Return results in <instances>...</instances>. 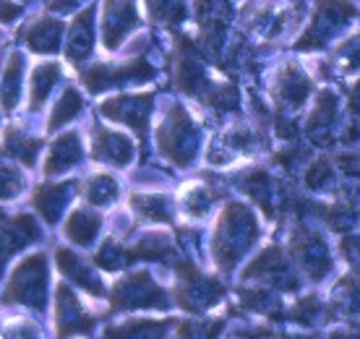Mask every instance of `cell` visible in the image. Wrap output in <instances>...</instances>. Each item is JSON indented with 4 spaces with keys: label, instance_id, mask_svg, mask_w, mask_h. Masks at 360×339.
Masks as SVG:
<instances>
[{
    "label": "cell",
    "instance_id": "cell-1",
    "mask_svg": "<svg viewBox=\"0 0 360 339\" xmlns=\"http://www.w3.org/2000/svg\"><path fill=\"white\" fill-rule=\"evenodd\" d=\"M259 238V224L256 217L245 204H230L219 217L214 232V259L217 264L230 271L235 261L251 248L253 241Z\"/></svg>",
    "mask_w": 360,
    "mask_h": 339
},
{
    "label": "cell",
    "instance_id": "cell-2",
    "mask_svg": "<svg viewBox=\"0 0 360 339\" xmlns=\"http://www.w3.org/2000/svg\"><path fill=\"white\" fill-rule=\"evenodd\" d=\"M157 139H160V149L167 160H172L178 167H188L198 149V128L180 105H175L170 115L165 117Z\"/></svg>",
    "mask_w": 360,
    "mask_h": 339
},
{
    "label": "cell",
    "instance_id": "cell-3",
    "mask_svg": "<svg viewBox=\"0 0 360 339\" xmlns=\"http://www.w3.org/2000/svg\"><path fill=\"white\" fill-rule=\"evenodd\" d=\"M352 16H355V8H352L347 0H319L316 16L311 21V27L306 29V34L300 37L297 50H319V47H326L334 37L347 27V21Z\"/></svg>",
    "mask_w": 360,
    "mask_h": 339
},
{
    "label": "cell",
    "instance_id": "cell-4",
    "mask_svg": "<svg viewBox=\"0 0 360 339\" xmlns=\"http://www.w3.org/2000/svg\"><path fill=\"white\" fill-rule=\"evenodd\" d=\"M45 282H47V267L45 256H32L21 267H16L13 279L8 285V293L3 300H13V303H24L32 308H42L45 303Z\"/></svg>",
    "mask_w": 360,
    "mask_h": 339
},
{
    "label": "cell",
    "instance_id": "cell-5",
    "mask_svg": "<svg viewBox=\"0 0 360 339\" xmlns=\"http://www.w3.org/2000/svg\"><path fill=\"white\" fill-rule=\"evenodd\" d=\"M167 298L146 271L131 274L112 290V308H165Z\"/></svg>",
    "mask_w": 360,
    "mask_h": 339
},
{
    "label": "cell",
    "instance_id": "cell-6",
    "mask_svg": "<svg viewBox=\"0 0 360 339\" xmlns=\"http://www.w3.org/2000/svg\"><path fill=\"white\" fill-rule=\"evenodd\" d=\"M154 68L146 65L144 60H131L126 65H108V63H97L89 71L84 73V87L89 91H102L108 87H117V84H141V81L152 79Z\"/></svg>",
    "mask_w": 360,
    "mask_h": 339
},
{
    "label": "cell",
    "instance_id": "cell-7",
    "mask_svg": "<svg viewBox=\"0 0 360 339\" xmlns=\"http://www.w3.org/2000/svg\"><path fill=\"white\" fill-rule=\"evenodd\" d=\"M290 245H292V256H295V261L306 269L314 279H321L326 271L332 269V259H329L326 243L319 232L300 227V230L292 232Z\"/></svg>",
    "mask_w": 360,
    "mask_h": 339
},
{
    "label": "cell",
    "instance_id": "cell-8",
    "mask_svg": "<svg viewBox=\"0 0 360 339\" xmlns=\"http://www.w3.org/2000/svg\"><path fill=\"white\" fill-rule=\"evenodd\" d=\"M141 24L134 0H105L102 13V45L105 50H117L123 37Z\"/></svg>",
    "mask_w": 360,
    "mask_h": 339
},
{
    "label": "cell",
    "instance_id": "cell-9",
    "mask_svg": "<svg viewBox=\"0 0 360 339\" xmlns=\"http://www.w3.org/2000/svg\"><path fill=\"white\" fill-rule=\"evenodd\" d=\"M152 94H136V97H117L108 99L102 105V113L117 123H126L128 128H134L136 134L144 139L146 136V123H149V113H152Z\"/></svg>",
    "mask_w": 360,
    "mask_h": 339
},
{
    "label": "cell",
    "instance_id": "cell-10",
    "mask_svg": "<svg viewBox=\"0 0 360 339\" xmlns=\"http://www.w3.org/2000/svg\"><path fill=\"white\" fill-rule=\"evenodd\" d=\"M219 298H222V287L217 285L214 279L198 274L196 269L191 267L188 271H183V279H180V287H178V300L183 308L201 313L204 308L214 305Z\"/></svg>",
    "mask_w": 360,
    "mask_h": 339
},
{
    "label": "cell",
    "instance_id": "cell-11",
    "mask_svg": "<svg viewBox=\"0 0 360 339\" xmlns=\"http://www.w3.org/2000/svg\"><path fill=\"white\" fill-rule=\"evenodd\" d=\"M91 157L97 162H110L115 167H128L134 160V143L128 136L99 125L94 128V139H91Z\"/></svg>",
    "mask_w": 360,
    "mask_h": 339
},
{
    "label": "cell",
    "instance_id": "cell-12",
    "mask_svg": "<svg viewBox=\"0 0 360 339\" xmlns=\"http://www.w3.org/2000/svg\"><path fill=\"white\" fill-rule=\"evenodd\" d=\"M94 329V319L84 311L68 285H58V334H86Z\"/></svg>",
    "mask_w": 360,
    "mask_h": 339
},
{
    "label": "cell",
    "instance_id": "cell-13",
    "mask_svg": "<svg viewBox=\"0 0 360 339\" xmlns=\"http://www.w3.org/2000/svg\"><path fill=\"white\" fill-rule=\"evenodd\" d=\"M60 37H63V21L60 18L37 16L24 32V42L34 53L53 55L60 50Z\"/></svg>",
    "mask_w": 360,
    "mask_h": 339
},
{
    "label": "cell",
    "instance_id": "cell-14",
    "mask_svg": "<svg viewBox=\"0 0 360 339\" xmlns=\"http://www.w3.org/2000/svg\"><path fill=\"white\" fill-rule=\"evenodd\" d=\"M308 94H311V81L303 76L300 68L288 65L285 71L279 73L277 84H274V97L279 99L282 108H290V110L300 108L306 102Z\"/></svg>",
    "mask_w": 360,
    "mask_h": 339
},
{
    "label": "cell",
    "instance_id": "cell-15",
    "mask_svg": "<svg viewBox=\"0 0 360 339\" xmlns=\"http://www.w3.org/2000/svg\"><path fill=\"white\" fill-rule=\"evenodd\" d=\"M76 186L79 183H47V186H39L34 193L37 212L45 217L50 224L58 222V217L65 209V204H68V198H71Z\"/></svg>",
    "mask_w": 360,
    "mask_h": 339
},
{
    "label": "cell",
    "instance_id": "cell-16",
    "mask_svg": "<svg viewBox=\"0 0 360 339\" xmlns=\"http://www.w3.org/2000/svg\"><path fill=\"white\" fill-rule=\"evenodd\" d=\"M82 143L76 134H65L50 146V154L45 160V175H60L65 170H71L76 162L82 160Z\"/></svg>",
    "mask_w": 360,
    "mask_h": 339
},
{
    "label": "cell",
    "instance_id": "cell-17",
    "mask_svg": "<svg viewBox=\"0 0 360 339\" xmlns=\"http://www.w3.org/2000/svg\"><path fill=\"white\" fill-rule=\"evenodd\" d=\"M91 13H94V8H86L73 21L71 37H68V50H65V58H68L71 65L84 63L91 53V45H94V39H91Z\"/></svg>",
    "mask_w": 360,
    "mask_h": 339
},
{
    "label": "cell",
    "instance_id": "cell-18",
    "mask_svg": "<svg viewBox=\"0 0 360 339\" xmlns=\"http://www.w3.org/2000/svg\"><path fill=\"white\" fill-rule=\"evenodd\" d=\"M99 224H102V219H99L91 209L82 206V209H76V212L68 217V222H65V235H68L76 245H89V243L97 238Z\"/></svg>",
    "mask_w": 360,
    "mask_h": 339
},
{
    "label": "cell",
    "instance_id": "cell-19",
    "mask_svg": "<svg viewBox=\"0 0 360 339\" xmlns=\"http://www.w3.org/2000/svg\"><path fill=\"white\" fill-rule=\"evenodd\" d=\"M58 73H60V63H42L34 68V73H32V110L39 108L47 99L50 89L58 81Z\"/></svg>",
    "mask_w": 360,
    "mask_h": 339
},
{
    "label": "cell",
    "instance_id": "cell-20",
    "mask_svg": "<svg viewBox=\"0 0 360 339\" xmlns=\"http://www.w3.org/2000/svg\"><path fill=\"white\" fill-rule=\"evenodd\" d=\"M84 198L89 201L91 206H108L117 198V180L110 178V175H94L84 183Z\"/></svg>",
    "mask_w": 360,
    "mask_h": 339
},
{
    "label": "cell",
    "instance_id": "cell-21",
    "mask_svg": "<svg viewBox=\"0 0 360 339\" xmlns=\"http://www.w3.org/2000/svg\"><path fill=\"white\" fill-rule=\"evenodd\" d=\"M84 102H82V94L73 89V87H68V89L63 91V97H60V102L55 105L53 115H50V125H47V131H55V128H60V125H65L68 120H73V117L82 113Z\"/></svg>",
    "mask_w": 360,
    "mask_h": 339
},
{
    "label": "cell",
    "instance_id": "cell-22",
    "mask_svg": "<svg viewBox=\"0 0 360 339\" xmlns=\"http://www.w3.org/2000/svg\"><path fill=\"white\" fill-rule=\"evenodd\" d=\"M21 71H24V55L13 53L11 55L8 68H6V81H3V87H0L3 110H13L18 105V81H21Z\"/></svg>",
    "mask_w": 360,
    "mask_h": 339
},
{
    "label": "cell",
    "instance_id": "cell-23",
    "mask_svg": "<svg viewBox=\"0 0 360 339\" xmlns=\"http://www.w3.org/2000/svg\"><path fill=\"white\" fill-rule=\"evenodd\" d=\"M180 201L191 217H204L214 201V193L201 183H188V188H183V193H180Z\"/></svg>",
    "mask_w": 360,
    "mask_h": 339
},
{
    "label": "cell",
    "instance_id": "cell-24",
    "mask_svg": "<svg viewBox=\"0 0 360 339\" xmlns=\"http://www.w3.org/2000/svg\"><path fill=\"white\" fill-rule=\"evenodd\" d=\"M134 209L146 219H154V222H170V209H167V198L160 196V193H146V196H134L131 198Z\"/></svg>",
    "mask_w": 360,
    "mask_h": 339
},
{
    "label": "cell",
    "instance_id": "cell-25",
    "mask_svg": "<svg viewBox=\"0 0 360 339\" xmlns=\"http://www.w3.org/2000/svg\"><path fill=\"white\" fill-rule=\"evenodd\" d=\"M334 65H337V71L342 73H355L360 68V34L350 37L347 42H345L337 55H334Z\"/></svg>",
    "mask_w": 360,
    "mask_h": 339
},
{
    "label": "cell",
    "instance_id": "cell-26",
    "mask_svg": "<svg viewBox=\"0 0 360 339\" xmlns=\"http://www.w3.org/2000/svg\"><path fill=\"white\" fill-rule=\"evenodd\" d=\"M149 16L154 21H180L186 18V8L180 0H146Z\"/></svg>",
    "mask_w": 360,
    "mask_h": 339
},
{
    "label": "cell",
    "instance_id": "cell-27",
    "mask_svg": "<svg viewBox=\"0 0 360 339\" xmlns=\"http://www.w3.org/2000/svg\"><path fill=\"white\" fill-rule=\"evenodd\" d=\"M337 300L347 308L345 313H360V277L342 279V285H337Z\"/></svg>",
    "mask_w": 360,
    "mask_h": 339
},
{
    "label": "cell",
    "instance_id": "cell-28",
    "mask_svg": "<svg viewBox=\"0 0 360 339\" xmlns=\"http://www.w3.org/2000/svg\"><path fill=\"white\" fill-rule=\"evenodd\" d=\"M332 178H334V170L332 165L326 160H319L311 165V170H308L306 175V183L311 188H329L332 186Z\"/></svg>",
    "mask_w": 360,
    "mask_h": 339
},
{
    "label": "cell",
    "instance_id": "cell-29",
    "mask_svg": "<svg viewBox=\"0 0 360 339\" xmlns=\"http://www.w3.org/2000/svg\"><path fill=\"white\" fill-rule=\"evenodd\" d=\"M21 178H18L16 170L6 167V165H0V198H13L21 193Z\"/></svg>",
    "mask_w": 360,
    "mask_h": 339
},
{
    "label": "cell",
    "instance_id": "cell-30",
    "mask_svg": "<svg viewBox=\"0 0 360 339\" xmlns=\"http://www.w3.org/2000/svg\"><path fill=\"white\" fill-rule=\"evenodd\" d=\"M18 13H21V6L11 3V0H0V24H11Z\"/></svg>",
    "mask_w": 360,
    "mask_h": 339
},
{
    "label": "cell",
    "instance_id": "cell-31",
    "mask_svg": "<svg viewBox=\"0 0 360 339\" xmlns=\"http://www.w3.org/2000/svg\"><path fill=\"white\" fill-rule=\"evenodd\" d=\"M82 0H50L47 3V8H53V11H71V8H76Z\"/></svg>",
    "mask_w": 360,
    "mask_h": 339
},
{
    "label": "cell",
    "instance_id": "cell-32",
    "mask_svg": "<svg viewBox=\"0 0 360 339\" xmlns=\"http://www.w3.org/2000/svg\"><path fill=\"white\" fill-rule=\"evenodd\" d=\"M350 108H352V113H360V81L355 84V89H352V94H350Z\"/></svg>",
    "mask_w": 360,
    "mask_h": 339
}]
</instances>
